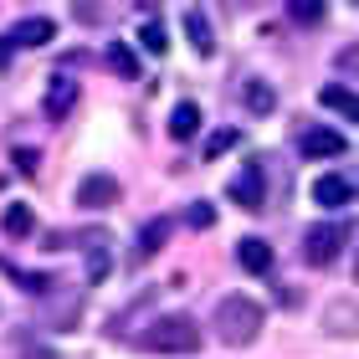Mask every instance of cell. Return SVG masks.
Segmentation results:
<instances>
[{
  "label": "cell",
  "mask_w": 359,
  "mask_h": 359,
  "mask_svg": "<svg viewBox=\"0 0 359 359\" xmlns=\"http://www.w3.org/2000/svg\"><path fill=\"white\" fill-rule=\"evenodd\" d=\"M15 170H21V175H36V154H31V149H15Z\"/></svg>",
  "instance_id": "cell-23"
},
{
  "label": "cell",
  "mask_w": 359,
  "mask_h": 359,
  "mask_svg": "<svg viewBox=\"0 0 359 359\" xmlns=\"http://www.w3.org/2000/svg\"><path fill=\"white\" fill-rule=\"evenodd\" d=\"M236 267L252 272V277H272V247H267L262 236H247V241L236 247Z\"/></svg>",
  "instance_id": "cell-6"
},
{
  "label": "cell",
  "mask_w": 359,
  "mask_h": 359,
  "mask_svg": "<svg viewBox=\"0 0 359 359\" xmlns=\"http://www.w3.org/2000/svg\"><path fill=\"white\" fill-rule=\"evenodd\" d=\"M247 108L257 113V118H267V113L277 108V93H272L267 83H257V77H252V83H247Z\"/></svg>",
  "instance_id": "cell-19"
},
{
  "label": "cell",
  "mask_w": 359,
  "mask_h": 359,
  "mask_svg": "<svg viewBox=\"0 0 359 359\" xmlns=\"http://www.w3.org/2000/svg\"><path fill=\"white\" fill-rule=\"evenodd\" d=\"M170 241V221L165 216H154V221H144V231H139V257H149V252H159Z\"/></svg>",
  "instance_id": "cell-16"
},
{
  "label": "cell",
  "mask_w": 359,
  "mask_h": 359,
  "mask_svg": "<svg viewBox=\"0 0 359 359\" xmlns=\"http://www.w3.org/2000/svg\"><path fill=\"white\" fill-rule=\"evenodd\" d=\"M287 15L298 26H318L323 15H329V0H287Z\"/></svg>",
  "instance_id": "cell-17"
},
{
  "label": "cell",
  "mask_w": 359,
  "mask_h": 359,
  "mask_svg": "<svg viewBox=\"0 0 359 359\" xmlns=\"http://www.w3.org/2000/svg\"><path fill=\"white\" fill-rule=\"evenodd\" d=\"M185 221L201 231V226H216V205L210 201H195V205H185Z\"/></svg>",
  "instance_id": "cell-22"
},
{
  "label": "cell",
  "mask_w": 359,
  "mask_h": 359,
  "mask_svg": "<svg viewBox=\"0 0 359 359\" xmlns=\"http://www.w3.org/2000/svg\"><path fill=\"white\" fill-rule=\"evenodd\" d=\"M236 144H241V134H236V128H216V134L205 139V149H201V154H205V159H221L226 149H236Z\"/></svg>",
  "instance_id": "cell-20"
},
{
  "label": "cell",
  "mask_w": 359,
  "mask_h": 359,
  "mask_svg": "<svg viewBox=\"0 0 359 359\" xmlns=\"http://www.w3.org/2000/svg\"><path fill=\"white\" fill-rule=\"evenodd\" d=\"M344 149H349V139L334 134V128H308V134L298 139V154L303 159H339Z\"/></svg>",
  "instance_id": "cell-4"
},
{
  "label": "cell",
  "mask_w": 359,
  "mask_h": 359,
  "mask_svg": "<svg viewBox=\"0 0 359 359\" xmlns=\"http://www.w3.org/2000/svg\"><path fill=\"white\" fill-rule=\"evenodd\" d=\"M195 134H201V108H195V103H175V113H170V139L185 144Z\"/></svg>",
  "instance_id": "cell-13"
},
{
  "label": "cell",
  "mask_w": 359,
  "mask_h": 359,
  "mask_svg": "<svg viewBox=\"0 0 359 359\" xmlns=\"http://www.w3.org/2000/svg\"><path fill=\"white\" fill-rule=\"evenodd\" d=\"M318 103H323V108H334L339 118H359V97H354L344 83H329V88L318 93Z\"/></svg>",
  "instance_id": "cell-14"
},
{
  "label": "cell",
  "mask_w": 359,
  "mask_h": 359,
  "mask_svg": "<svg viewBox=\"0 0 359 359\" xmlns=\"http://www.w3.org/2000/svg\"><path fill=\"white\" fill-rule=\"evenodd\" d=\"M313 201H318L323 210H344V205L354 201V185H349L344 175H323L318 185H313Z\"/></svg>",
  "instance_id": "cell-10"
},
{
  "label": "cell",
  "mask_w": 359,
  "mask_h": 359,
  "mask_svg": "<svg viewBox=\"0 0 359 359\" xmlns=\"http://www.w3.org/2000/svg\"><path fill=\"white\" fill-rule=\"evenodd\" d=\"M139 46H144V52H154V57H165L170 52V31L159 26V21H144L139 26Z\"/></svg>",
  "instance_id": "cell-18"
},
{
  "label": "cell",
  "mask_w": 359,
  "mask_h": 359,
  "mask_svg": "<svg viewBox=\"0 0 359 359\" xmlns=\"http://www.w3.org/2000/svg\"><path fill=\"white\" fill-rule=\"evenodd\" d=\"M216 334H221V344H231V349H241V344H252L257 334H262V303L257 298H221V308H216Z\"/></svg>",
  "instance_id": "cell-1"
},
{
  "label": "cell",
  "mask_w": 359,
  "mask_h": 359,
  "mask_svg": "<svg viewBox=\"0 0 359 359\" xmlns=\"http://www.w3.org/2000/svg\"><path fill=\"white\" fill-rule=\"evenodd\" d=\"M344 241H349V226H313L308 231V241H303V257L313 267H329L339 252H344Z\"/></svg>",
  "instance_id": "cell-3"
},
{
  "label": "cell",
  "mask_w": 359,
  "mask_h": 359,
  "mask_svg": "<svg viewBox=\"0 0 359 359\" xmlns=\"http://www.w3.org/2000/svg\"><path fill=\"white\" fill-rule=\"evenodd\" d=\"M0 231H6L11 241H26L31 231H36V210H31V205H21V201H15V205H6V216H0Z\"/></svg>",
  "instance_id": "cell-11"
},
{
  "label": "cell",
  "mask_w": 359,
  "mask_h": 359,
  "mask_svg": "<svg viewBox=\"0 0 359 359\" xmlns=\"http://www.w3.org/2000/svg\"><path fill=\"white\" fill-rule=\"evenodd\" d=\"M46 118H67V113L77 108V83H72V77L67 72H57L52 77V88H46Z\"/></svg>",
  "instance_id": "cell-7"
},
{
  "label": "cell",
  "mask_w": 359,
  "mask_h": 359,
  "mask_svg": "<svg viewBox=\"0 0 359 359\" xmlns=\"http://www.w3.org/2000/svg\"><path fill=\"white\" fill-rule=\"evenodd\" d=\"M113 272V257L103 241H93V252H88V283H103V277Z\"/></svg>",
  "instance_id": "cell-21"
},
{
  "label": "cell",
  "mask_w": 359,
  "mask_h": 359,
  "mask_svg": "<svg viewBox=\"0 0 359 359\" xmlns=\"http://www.w3.org/2000/svg\"><path fill=\"white\" fill-rule=\"evenodd\" d=\"M103 62H108V72L123 77V83H134V77H139V57H134V46H123V41H113Z\"/></svg>",
  "instance_id": "cell-15"
},
{
  "label": "cell",
  "mask_w": 359,
  "mask_h": 359,
  "mask_svg": "<svg viewBox=\"0 0 359 359\" xmlns=\"http://www.w3.org/2000/svg\"><path fill=\"white\" fill-rule=\"evenodd\" d=\"M77 205H83V210L118 205V180H113V175H88L83 185H77Z\"/></svg>",
  "instance_id": "cell-5"
},
{
  "label": "cell",
  "mask_w": 359,
  "mask_h": 359,
  "mask_svg": "<svg viewBox=\"0 0 359 359\" xmlns=\"http://www.w3.org/2000/svg\"><path fill=\"white\" fill-rule=\"evenodd\" d=\"M231 201L241 210H257L262 205V165H241V175L231 180Z\"/></svg>",
  "instance_id": "cell-8"
},
{
  "label": "cell",
  "mask_w": 359,
  "mask_h": 359,
  "mask_svg": "<svg viewBox=\"0 0 359 359\" xmlns=\"http://www.w3.org/2000/svg\"><path fill=\"white\" fill-rule=\"evenodd\" d=\"M11 52H15V46H11V36H0V67L11 62Z\"/></svg>",
  "instance_id": "cell-24"
},
{
  "label": "cell",
  "mask_w": 359,
  "mask_h": 359,
  "mask_svg": "<svg viewBox=\"0 0 359 359\" xmlns=\"http://www.w3.org/2000/svg\"><path fill=\"white\" fill-rule=\"evenodd\" d=\"M139 349H149V354H195L201 349V329H195L185 313H165L139 334Z\"/></svg>",
  "instance_id": "cell-2"
},
{
  "label": "cell",
  "mask_w": 359,
  "mask_h": 359,
  "mask_svg": "<svg viewBox=\"0 0 359 359\" xmlns=\"http://www.w3.org/2000/svg\"><path fill=\"white\" fill-rule=\"evenodd\" d=\"M185 36H190V46H195L201 57L216 52V31H210V21H205L201 11H185Z\"/></svg>",
  "instance_id": "cell-12"
},
{
  "label": "cell",
  "mask_w": 359,
  "mask_h": 359,
  "mask_svg": "<svg viewBox=\"0 0 359 359\" xmlns=\"http://www.w3.org/2000/svg\"><path fill=\"white\" fill-rule=\"evenodd\" d=\"M52 36H57V21H46V15H26V21H15L11 46H46Z\"/></svg>",
  "instance_id": "cell-9"
}]
</instances>
